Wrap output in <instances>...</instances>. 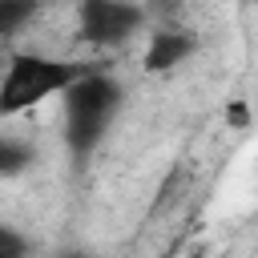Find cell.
<instances>
[{"label": "cell", "instance_id": "cell-1", "mask_svg": "<svg viewBox=\"0 0 258 258\" xmlns=\"http://www.w3.org/2000/svg\"><path fill=\"white\" fill-rule=\"evenodd\" d=\"M121 109V85L109 73L85 69L64 93H60V117H64V145L77 157H89L105 129L113 125Z\"/></svg>", "mask_w": 258, "mask_h": 258}, {"label": "cell", "instance_id": "cell-2", "mask_svg": "<svg viewBox=\"0 0 258 258\" xmlns=\"http://www.w3.org/2000/svg\"><path fill=\"white\" fill-rule=\"evenodd\" d=\"M81 73H85V64H69V60L40 56V52H12L4 85H0V113L16 117V113L64 93Z\"/></svg>", "mask_w": 258, "mask_h": 258}, {"label": "cell", "instance_id": "cell-3", "mask_svg": "<svg viewBox=\"0 0 258 258\" xmlns=\"http://www.w3.org/2000/svg\"><path fill=\"white\" fill-rule=\"evenodd\" d=\"M81 36L97 48H113V44H125L133 32H141L145 24V12L133 4V0H81Z\"/></svg>", "mask_w": 258, "mask_h": 258}, {"label": "cell", "instance_id": "cell-4", "mask_svg": "<svg viewBox=\"0 0 258 258\" xmlns=\"http://www.w3.org/2000/svg\"><path fill=\"white\" fill-rule=\"evenodd\" d=\"M189 52H194V36H189V32L161 28V32H153V36H149V48H145V69H149V73L177 69Z\"/></svg>", "mask_w": 258, "mask_h": 258}, {"label": "cell", "instance_id": "cell-5", "mask_svg": "<svg viewBox=\"0 0 258 258\" xmlns=\"http://www.w3.org/2000/svg\"><path fill=\"white\" fill-rule=\"evenodd\" d=\"M24 161H32V149L20 145V141H12V137H4V141H0V173L12 177V173L24 169Z\"/></svg>", "mask_w": 258, "mask_h": 258}, {"label": "cell", "instance_id": "cell-6", "mask_svg": "<svg viewBox=\"0 0 258 258\" xmlns=\"http://www.w3.org/2000/svg\"><path fill=\"white\" fill-rule=\"evenodd\" d=\"M20 254H24V242L8 226H0V258H20Z\"/></svg>", "mask_w": 258, "mask_h": 258}]
</instances>
